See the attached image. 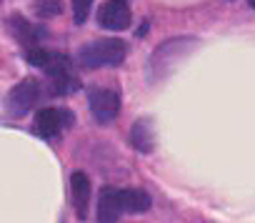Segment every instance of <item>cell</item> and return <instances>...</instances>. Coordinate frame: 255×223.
<instances>
[{
    "instance_id": "obj_1",
    "label": "cell",
    "mask_w": 255,
    "mask_h": 223,
    "mask_svg": "<svg viewBox=\"0 0 255 223\" xmlns=\"http://www.w3.org/2000/svg\"><path fill=\"white\" fill-rule=\"evenodd\" d=\"M128 55V45L125 40H118V38H105V40H93L88 45L80 48L78 53V60L83 68H115L125 60Z\"/></svg>"
},
{
    "instance_id": "obj_2",
    "label": "cell",
    "mask_w": 255,
    "mask_h": 223,
    "mask_svg": "<svg viewBox=\"0 0 255 223\" xmlns=\"http://www.w3.org/2000/svg\"><path fill=\"white\" fill-rule=\"evenodd\" d=\"M40 95H43V88H40V83L35 78L20 80L18 85L10 88V93L5 98V113L10 118H23L25 113H30V110L35 108Z\"/></svg>"
},
{
    "instance_id": "obj_3",
    "label": "cell",
    "mask_w": 255,
    "mask_h": 223,
    "mask_svg": "<svg viewBox=\"0 0 255 223\" xmlns=\"http://www.w3.org/2000/svg\"><path fill=\"white\" fill-rule=\"evenodd\" d=\"M70 126H73V113L65 108H43L35 116V133L45 141L58 138Z\"/></svg>"
},
{
    "instance_id": "obj_4",
    "label": "cell",
    "mask_w": 255,
    "mask_h": 223,
    "mask_svg": "<svg viewBox=\"0 0 255 223\" xmlns=\"http://www.w3.org/2000/svg\"><path fill=\"white\" fill-rule=\"evenodd\" d=\"M88 105L98 123H110L120 113V95L108 88H93L88 93Z\"/></svg>"
},
{
    "instance_id": "obj_5",
    "label": "cell",
    "mask_w": 255,
    "mask_h": 223,
    "mask_svg": "<svg viewBox=\"0 0 255 223\" xmlns=\"http://www.w3.org/2000/svg\"><path fill=\"white\" fill-rule=\"evenodd\" d=\"M130 8L125 0H108L98 10V25L105 30H125L130 25Z\"/></svg>"
},
{
    "instance_id": "obj_6",
    "label": "cell",
    "mask_w": 255,
    "mask_h": 223,
    "mask_svg": "<svg viewBox=\"0 0 255 223\" xmlns=\"http://www.w3.org/2000/svg\"><path fill=\"white\" fill-rule=\"evenodd\" d=\"M70 191H73V208L80 221L88 218V201H90V178L83 171H75L70 176Z\"/></svg>"
},
{
    "instance_id": "obj_7",
    "label": "cell",
    "mask_w": 255,
    "mask_h": 223,
    "mask_svg": "<svg viewBox=\"0 0 255 223\" xmlns=\"http://www.w3.org/2000/svg\"><path fill=\"white\" fill-rule=\"evenodd\" d=\"M120 216H123V208L118 201V188L113 186L103 188L98 198V223H118Z\"/></svg>"
},
{
    "instance_id": "obj_8",
    "label": "cell",
    "mask_w": 255,
    "mask_h": 223,
    "mask_svg": "<svg viewBox=\"0 0 255 223\" xmlns=\"http://www.w3.org/2000/svg\"><path fill=\"white\" fill-rule=\"evenodd\" d=\"M118 201H120L123 213H145L153 203L143 188H125V191L118 188Z\"/></svg>"
},
{
    "instance_id": "obj_9",
    "label": "cell",
    "mask_w": 255,
    "mask_h": 223,
    "mask_svg": "<svg viewBox=\"0 0 255 223\" xmlns=\"http://www.w3.org/2000/svg\"><path fill=\"white\" fill-rule=\"evenodd\" d=\"M130 143L138 153H150L155 148V131H153V121L150 118H140L133 123L130 128Z\"/></svg>"
},
{
    "instance_id": "obj_10",
    "label": "cell",
    "mask_w": 255,
    "mask_h": 223,
    "mask_svg": "<svg viewBox=\"0 0 255 223\" xmlns=\"http://www.w3.org/2000/svg\"><path fill=\"white\" fill-rule=\"evenodd\" d=\"M10 33L23 43V48H25V50H28V48H35V43L45 35V30H43V28H35L33 23L23 20L20 15H13V18H10Z\"/></svg>"
},
{
    "instance_id": "obj_11",
    "label": "cell",
    "mask_w": 255,
    "mask_h": 223,
    "mask_svg": "<svg viewBox=\"0 0 255 223\" xmlns=\"http://www.w3.org/2000/svg\"><path fill=\"white\" fill-rule=\"evenodd\" d=\"M43 70H45L50 78L73 75V63H70V58H68V55H63V53H53V50H50V55H48V63L43 65Z\"/></svg>"
},
{
    "instance_id": "obj_12",
    "label": "cell",
    "mask_w": 255,
    "mask_h": 223,
    "mask_svg": "<svg viewBox=\"0 0 255 223\" xmlns=\"http://www.w3.org/2000/svg\"><path fill=\"white\" fill-rule=\"evenodd\" d=\"M80 88V80L73 75H60V78H50V95H70Z\"/></svg>"
},
{
    "instance_id": "obj_13",
    "label": "cell",
    "mask_w": 255,
    "mask_h": 223,
    "mask_svg": "<svg viewBox=\"0 0 255 223\" xmlns=\"http://www.w3.org/2000/svg\"><path fill=\"white\" fill-rule=\"evenodd\" d=\"M35 13L40 18H53V15L60 13V3H58V0H38V3H35Z\"/></svg>"
},
{
    "instance_id": "obj_14",
    "label": "cell",
    "mask_w": 255,
    "mask_h": 223,
    "mask_svg": "<svg viewBox=\"0 0 255 223\" xmlns=\"http://www.w3.org/2000/svg\"><path fill=\"white\" fill-rule=\"evenodd\" d=\"M90 8H93V0H73V18H75V23H85Z\"/></svg>"
},
{
    "instance_id": "obj_15",
    "label": "cell",
    "mask_w": 255,
    "mask_h": 223,
    "mask_svg": "<svg viewBox=\"0 0 255 223\" xmlns=\"http://www.w3.org/2000/svg\"><path fill=\"white\" fill-rule=\"evenodd\" d=\"M25 55H28V60L33 63V65H38V68H43L45 63H48V55H50V50H45V48H28L25 50Z\"/></svg>"
}]
</instances>
